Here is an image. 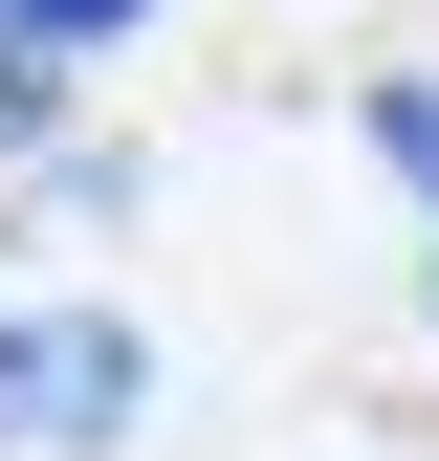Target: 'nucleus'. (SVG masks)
Listing matches in <instances>:
<instances>
[{
	"label": "nucleus",
	"mask_w": 439,
	"mask_h": 461,
	"mask_svg": "<svg viewBox=\"0 0 439 461\" xmlns=\"http://www.w3.org/2000/svg\"><path fill=\"white\" fill-rule=\"evenodd\" d=\"M132 395H154V352H132V330H110V308H22V330H0V439H132Z\"/></svg>",
	"instance_id": "f257e3e1"
},
{
	"label": "nucleus",
	"mask_w": 439,
	"mask_h": 461,
	"mask_svg": "<svg viewBox=\"0 0 439 461\" xmlns=\"http://www.w3.org/2000/svg\"><path fill=\"white\" fill-rule=\"evenodd\" d=\"M373 176H396L417 242H439V88H373Z\"/></svg>",
	"instance_id": "f03ea898"
},
{
	"label": "nucleus",
	"mask_w": 439,
	"mask_h": 461,
	"mask_svg": "<svg viewBox=\"0 0 439 461\" xmlns=\"http://www.w3.org/2000/svg\"><path fill=\"white\" fill-rule=\"evenodd\" d=\"M110 23H154V0H0V44H110Z\"/></svg>",
	"instance_id": "7ed1b4c3"
},
{
	"label": "nucleus",
	"mask_w": 439,
	"mask_h": 461,
	"mask_svg": "<svg viewBox=\"0 0 439 461\" xmlns=\"http://www.w3.org/2000/svg\"><path fill=\"white\" fill-rule=\"evenodd\" d=\"M67 110H44V44H0V154H44Z\"/></svg>",
	"instance_id": "20e7f679"
}]
</instances>
